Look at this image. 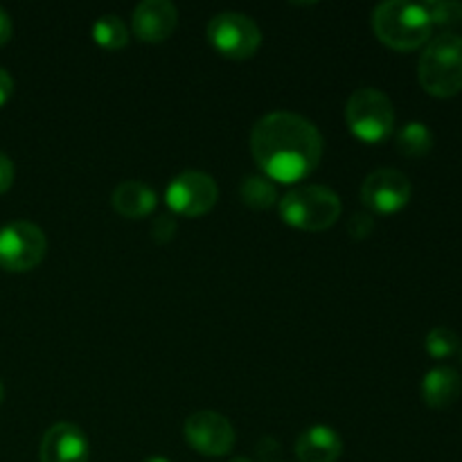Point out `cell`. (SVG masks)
Wrapping results in <instances>:
<instances>
[{"mask_svg": "<svg viewBox=\"0 0 462 462\" xmlns=\"http://www.w3.org/2000/svg\"><path fill=\"white\" fill-rule=\"evenodd\" d=\"M422 5L424 9H427L433 25H440V27L462 25V3H456V0H431V3H422Z\"/></svg>", "mask_w": 462, "mask_h": 462, "instance_id": "20", "label": "cell"}, {"mask_svg": "<svg viewBox=\"0 0 462 462\" xmlns=\"http://www.w3.org/2000/svg\"><path fill=\"white\" fill-rule=\"evenodd\" d=\"M230 462H251L248 458H233Z\"/></svg>", "mask_w": 462, "mask_h": 462, "instance_id": "28", "label": "cell"}, {"mask_svg": "<svg viewBox=\"0 0 462 462\" xmlns=\"http://www.w3.org/2000/svg\"><path fill=\"white\" fill-rule=\"evenodd\" d=\"M373 30L388 48L411 52L427 43L433 32V23L422 3L388 0L374 7Z\"/></svg>", "mask_w": 462, "mask_h": 462, "instance_id": "2", "label": "cell"}, {"mask_svg": "<svg viewBox=\"0 0 462 462\" xmlns=\"http://www.w3.org/2000/svg\"><path fill=\"white\" fill-rule=\"evenodd\" d=\"M374 230V215L370 212H355L347 221V233L355 239H365Z\"/></svg>", "mask_w": 462, "mask_h": 462, "instance_id": "21", "label": "cell"}, {"mask_svg": "<svg viewBox=\"0 0 462 462\" xmlns=\"http://www.w3.org/2000/svg\"><path fill=\"white\" fill-rule=\"evenodd\" d=\"M280 217L291 228L320 233L332 228L341 217V199L325 185H302L284 194L280 201Z\"/></svg>", "mask_w": 462, "mask_h": 462, "instance_id": "4", "label": "cell"}, {"mask_svg": "<svg viewBox=\"0 0 462 462\" xmlns=\"http://www.w3.org/2000/svg\"><path fill=\"white\" fill-rule=\"evenodd\" d=\"M341 454V436L329 427L307 429L296 440V456L300 462H337Z\"/></svg>", "mask_w": 462, "mask_h": 462, "instance_id": "13", "label": "cell"}, {"mask_svg": "<svg viewBox=\"0 0 462 462\" xmlns=\"http://www.w3.org/2000/svg\"><path fill=\"white\" fill-rule=\"evenodd\" d=\"M346 120L352 135L368 144H379L393 135L395 108L383 90L359 88L347 99Z\"/></svg>", "mask_w": 462, "mask_h": 462, "instance_id": "5", "label": "cell"}, {"mask_svg": "<svg viewBox=\"0 0 462 462\" xmlns=\"http://www.w3.org/2000/svg\"><path fill=\"white\" fill-rule=\"evenodd\" d=\"M48 251L43 230L32 221H12L0 228V269L25 273L41 264Z\"/></svg>", "mask_w": 462, "mask_h": 462, "instance_id": "6", "label": "cell"}, {"mask_svg": "<svg viewBox=\"0 0 462 462\" xmlns=\"http://www.w3.org/2000/svg\"><path fill=\"white\" fill-rule=\"evenodd\" d=\"M413 185L400 170H377L365 176L361 201L370 215H395L411 201Z\"/></svg>", "mask_w": 462, "mask_h": 462, "instance_id": "8", "label": "cell"}, {"mask_svg": "<svg viewBox=\"0 0 462 462\" xmlns=\"http://www.w3.org/2000/svg\"><path fill=\"white\" fill-rule=\"evenodd\" d=\"M3 397H5V388H3V382H0V404H3Z\"/></svg>", "mask_w": 462, "mask_h": 462, "instance_id": "27", "label": "cell"}, {"mask_svg": "<svg viewBox=\"0 0 462 462\" xmlns=\"http://www.w3.org/2000/svg\"><path fill=\"white\" fill-rule=\"evenodd\" d=\"M462 379L454 368H433L422 379V400L431 409H447L460 397Z\"/></svg>", "mask_w": 462, "mask_h": 462, "instance_id": "15", "label": "cell"}, {"mask_svg": "<svg viewBox=\"0 0 462 462\" xmlns=\"http://www.w3.org/2000/svg\"><path fill=\"white\" fill-rule=\"evenodd\" d=\"M152 235L156 242L165 244L176 235V221L171 215H158L152 224Z\"/></svg>", "mask_w": 462, "mask_h": 462, "instance_id": "22", "label": "cell"}, {"mask_svg": "<svg viewBox=\"0 0 462 462\" xmlns=\"http://www.w3.org/2000/svg\"><path fill=\"white\" fill-rule=\"evenodd\" d=\"M93 39L95 43L102 45L104 50H120L129 43V30H126V25L122 23L120 16L106 14V16L95 21Z\"/></svg>", "mask_w": 462, "mask_h": 462, "instance_id": "18", "label": "cell"}, {"mask_svg": "<svg viewBox=\"0 0 462 462\" xmlns=\"http://www.w3.org/2000/svg\"><path fill=\"white\" fill-rule=\"evenodd\" d=\"M113 208L117 215L126 219H143L149 217L158 206V197L143 180H125L113 192Z\"/></svg>", "mask_w": 462, "mask_h": 462, "instance_id": "14", "label": "cell"}, {"mask_svg": "<svg viewBox=\"0 0 462 462\" xmlns=\"http://www.w3.org/2000/svg\"><path fill=\"white\" fill-rule=\"evenodd\" d=\"M12 32H14L12 18H9V14L0 7V48H3L5 43H9V39H12Z\"/></svg>", "mask_w": 462, "mask_h": 462, "instance_id": "25", "label": "cell"}, {"mask_svg": "<svg viewBox=\"0 0 462 462\" xmlns=\"http://www.w3.org/2000/svg\"><path fill=\"white\" fill-rule=\"evenodd\" d=\"M395 147L406 158H422L433 149V134L424 122H406L395 135Z\"/></svg>", "mask_w": 462, "mask_h": 462, "instance_id": "16", "label": "cell"}, {"mask_svg": "<svg viewBox=\"0 0 462 462\" xmlns=\"http://www.w3.org/2000/svg\"><path fill=\"white\" fill-rule=\"evenodd\" d=\"M239 194H242L244 203L253 210H266V208L278 203V189L264 176H246L239 185Z\"/></svg>", "mask_w": 462, "mask_h": 462, "instance_id": "17", "label": "cell"}, {"mask_svg": "<svg viewBox=\"0 0 462 462\" xmlns=\"http://www.w3.org/2000/svg\"><path fill=\"white\" fill-rule=\"evenodd\" d=\"M179 25V9L170 0H144L134 9L131 27L140 41L161 43L170 39Z\"/></svg>", "mask_w": 462, "mask_h": 462, "instance_id": "11", "label": "cell"}, {"mask_svg": "<svg viewBox=\"0 0 462 462\" xmlns=\"http://www.w3.org/2000/svg\"><path fill=\"white\" fill-rule=\"evenodd\" d=\"M219 188L203 171H183L167 188V206L180 217H203L215 208Z\"/></svg>", "mask_w": 462, "mask_h": 462, "instance_id": "9", "label": "cell"}, {"mask_svg": "<svg viewBox=\"0 0 462 462\" xmlns=\"http://www.w3.org/2000/svg\"><path fill=\"white\" fill-rule=\"evenodd\" d=\"M185 440L201 456L219 458L235 447V429L215 411H199L185 422Z\"/></svg>", "mask_w": 462, "mask_h": 462, "instance_id": "10", "label": "cell"}, {"mask_svg": "<svg viewBox=\"0 0 462 462\" xmlns=\"http://www.w3.org/2000/svg\"><path fill=\"white\" fill-rule=\"evenodd\" d=\"M420 86L433 97H454L462 90V36L454 32L429 41L418 66Z\"/></svg>", "mask_w": 462, "mask_h": 462, "instance_id": "3", "label": "cell"}, {"mask_svg": "<svg viewBox=\"0 0 462 462\" xmlns=\"http://www.w3.org/2000/svg\"><path fill=\"white\" fill-rule=\"evenodd\" d=\"M14 183V162L0 153V194L7 192Z\"/></svg>", "mask_w": 462, "mask_h": 462, "instance_id": "23", "label": "cell"}, {"mask_svg": "<svg viewBox=\"0 0 462 462\" xmlns=\"http://www.w3.org/2000/svg\"><path fill=\"white\" fill-rule=\"evenodd\" d=\"M144 462H170V460L162 458V456H152V458H147Z\"/></svg>", "mask_w": 462, "mask_h": 462, "instance_id": "26", "label": "cell"}, {"mask_svg": "<svg viewBox=\"0 0 462 462\" xmlns=\"http://www.w3.org/2000/svg\"><path fill=\"white\" fill-rule=\"evenodd\" d=\"M41 462H88V440L75 424L59 422L41 440Z\"/></svg>", "mask_w": 462, "mask_h": 462, "instance_id": "12", "label": "cell"}, {"mask_svg": "<svg viewBox=\"0 0 462 462\" xmlns=\"http://www.w3.org/2000/svg\"><path fill=\"white\" fill-rule=\"evenodd\" d=\"M14 95V79L5 68H0V106L9 102V97Z\"/></svg>", "mask_w": 462, "mask_h": 462, "instance_id": "24", "label": "cell"}, {"mask_svg": "<svg viewBox=\"0 0 462 462\" xmlns=\"http://www.w3.org/2000/svg\"><path fill=\"white\" fill-rule=\"evenodd\" d=\"M251 153L269 180L298 183L319 167L323 135L307 117L275 111L253 126Z\"/></svg>", "mask_w": 462, "mask_h": 462, "instance_id": "1", "label": "cell"}, {"mask_svg": "<svg viewBox=\"0 0 462 462\" xmlns=\"http://www.w3.org/2000/svg\"><path fill=\"white\" fill-rule=\"evenodd\" d=\"M424 347H427V352L433 359H447V356H451L460 347V338L454 329L440 325V328H433L427 334Z\"/></svg>", "mask_w": 462, "mask_h": 462, "instance_id": "19", "label": "cell"}, {"mask_svg": "<svg viewBox=\"0 0 462 462\" xmlns=\"http://www.w3.org/2000/svg\"><path fill=\"white\" fill-rule=\"evenodd\" d=\"M208 41L219 54L242 61L251 59L260 50L262 32L246 14L224 12L208 23Z\"/></svg>", "mask_w": 462, "mask_h": 462, "instance_id": "7", "label": "cell"}]
</instances>
